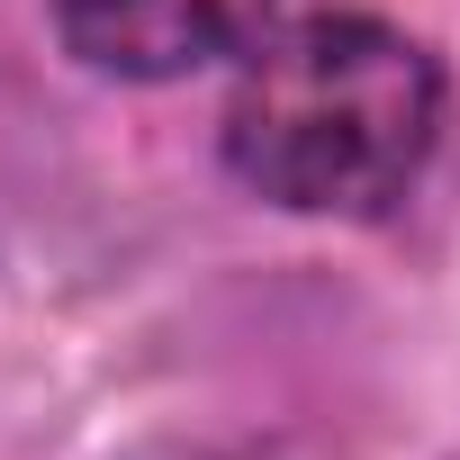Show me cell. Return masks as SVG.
Here are the masks:
<instances>
[{
	"mask_svg": "<svg viewBox=\"0 0 460 460\" xmlns=\"http://www.w3.org/2000/svg\"><path fill=\"white\" fill-rule=\"evenodd\" d=\"M217 145L289 217H388L442 145V64L370 10L289 19L244 55Z\"/></svg>",
	"mask_w": 460,
	"mask_h": 460,
	"instance_id": "obj_1",
	"label": "cell"
},
{
	"mask_svg": "<svg viewBox=\"0 0 460 460\" xmlns=\"http://www.w3.org/2000/svg\"><path fill=\"white\" fill-rule=\"evenodd\" d=\"M280 0H55L64 55L109 82H190L226 55H253Z\"/></svg>",
	"mask_w": 460,
	"mask_h": 460,
	"instance_id": "obj_2",
	"label": "cell"
}]
</instances>
